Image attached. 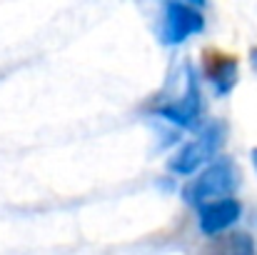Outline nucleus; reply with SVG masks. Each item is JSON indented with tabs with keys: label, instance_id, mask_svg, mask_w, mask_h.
Instances as JSON below:
<instances>
[{
	"label": "nucleus",
	"instance_id": "39448f33",
	"mask_svg": "<svg viewBox=\"0 0 257 255\" xmlns=\"http://www.w3.org/2000/svg\"><path fill=\"white\" fill-rule=\"evenodd\" d=\"M202 68H205V78L215 85L217 95H227L237 83V60H235V55L207 50L205 60H202Z\"/></svg>",
	"mask_w": 257,
	"mask_h": 255
},
{
	"label": "nucleus",
	"instance_id": "423d86ee",
	"mask_svg": "<svg viewBox=\"0 0 257 255\" xmlns=\"http://www.w3.org/2000/svg\"><path fill=\"white\" fill-rule=\"evenodd\" d=\"M250 63H252V68L257 70V48H252V50H250Z\"/></svg>",
	"mask_w": 257,
	"mask_h": 255
},
{
	"label": "nucleus",
	"instance_id": "f03ea898",
	"mask_svg": "<svg viewBox=\"0 0 257 255\" xmlns=\"http://www.w3.org/2000/svg\"><path fill=\"white\" fill-rule=\"evenodd\" d=\"M222 138H225V130H222L220 123L207 125L205 133H202L197 140L187 143L175 158H170L168 168H170L172 173H177V175H190V173L200 170L205 163H210V160L215 158V153H217Z\"/></svg>",
	"mask_w": 257,
	"mask_h": 255
},
{
	"label": "nucleus",
	"instance_id": "7ed1b4c3",
	"mask_svg": "<svg viewBox=\"0 0 257 255\" xmlns=\"http://www.w3.org/2000/svg\"><path fill=\"white\" fill-rule=\"evenodd\" d=\"M205 28V18L195 10V5L182 3V0H170L165 8V23H163V43L177 45L185 43L190 35L200 33Z\"/></svg>",
	"mask_w": 257,
	"mask_h": 255
},
{
	"label": "nucleus",
	"instance_id": "20e7f679",
	"mask_svg": "<svg viewBox=\"0 0 257 255\" xmlns=\"http://www.w3.org/2000/svg\"><path fill=\"white\" fill-rule=\"evenodd\" d=\"M242 218V205L235 198H220L200 205V230L202 235H220L230 230Z\"/></svg>",
	"mask_w": 257,
	"mask_h": 255
},
{
	"label": "nucleus",
	"instance_id": "0eeeda50",
	"mask_svg": "<svg viewBox=\"0 0 257 255\" xmlns=\"http://www.w3.org/2000/svg\"><path fill=\"white\" fill-rule=\"evenodd\" d=\"M182 3H190V5H195V8H200V5H205V0H182Z\"/></svg>",
	"mask_w": 257,
	"mask_h": 255
},
{
	"label": "nucleus",
	"instance_id": "6e6552de",
	"mask_svg": "<svg viewBox=\"0 0 257 255\" xmlns=\"http://www.w3.org/2000/svg\"><path fill=\"white\" fill-rule=\"evenodd\" d=\"M252 163H255V168H257V148L252 150Z\"/></svg>",
	"mask_w": 257,
	"mask_h": 255
},
{
	"label": "nucleus",
	"instance_id": "f257e3e1",
	"mask_svg": "<svg viewBox=\"0 0 257 255\" xmlns=\"http://www.w3.org/2000/svg\"><path fill=\"white\" fill-rule=\"evenodd\" d=\"M240 178L237 168L230 158H222L217 163H212L210 168H205L187 188H185V198L192 205H205L220 198H230L237 188Z\"/></svg>",
	"mask_w": 257,
	"mask_h": 255
}]
</instances>
